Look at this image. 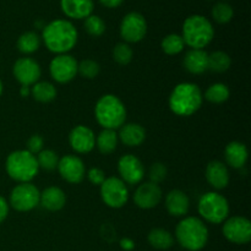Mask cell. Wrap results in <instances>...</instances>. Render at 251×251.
Returning a JSON list of instances; mask_svg holds the SVG:
<instances>
[{
    "instance_id": "277c9868",
    "label": "cell",
    "mask_w": 251,
    "mask_h": 251,
    "mask_svg": "<svg viewBox=\"0 0 251 251\" xmlns=\"http://www.w3.org/2000/svg\"><path fill=\"white\" fill-rule=\"evenodd\" d=\"M95 115L98 124L103 129L117 130L124 125L126 119V108L119 97L114 95H104L96 103Z\"/></svg>"
},
{
    "instance_id": "ee69618b",
    "label": "cell",
    "mask_w": 251,
    "mask_h": 251,
    "mask_svg": "<svg viewBox=\"0 0 251 251\" xmlns=\"http://www.w3.org/2000/svg\"><path fill=\"white\" fill-rule=\"evenodd\" d=\"M1 93H2V82L1 80H0V96H1Z\"/></svg>"
},
{
    "instance_id": "5b68a950",
    "label": "cell",
    "mask_w": 251,
    "mask_h": 251,
    "mask_svg": "<svg viewBox=\"0 0 251 251\" xmlns=\"http://www.w3.org/2000/svg\"><path fill=\"white\" fill-rule=\"evenodd\" d=\"M215 36L212 24L206 17L193 15L184 21L183 39L193 49H202L211 43Z\"/></svg>"
},
{
    "instance_id": "6da1fadb",
    "label": "cell",
    "mask_w": 251,
    "mask_h": 251,
    "mask_svg": "<svg viewBox=\"0 0 251 251\" xmlns=\"http://www.w3.org/2000/svg\"><path fill=\"white\" fill-rule=\"evenodd\" d=\"M42 38L50 51L66 54L77 43V31L70 21L54 20L43 28Z\"/></svg>"
},
{
    "instance_id": "d590c367",
    "label": "cell",
    "mask_w": 251,
    "mask_h": 251,
    "mask_svg": "<svg viewBox=\"0 0 251 251\" xmlns=\"http://www.w3.org/2000/svg\"><path fill=\"white\" fill-rule=\"evenodd\" d=\"M132 49L126 43H118L113 49V58L120 65H127L132 60Z\"/></svg>"
},
{
    "instance_id": "7a4b0ae2",
    "label": "cell",
    "mask_w": 251,
    "mask_h": 251,
    "mask_svg": "<svg viewBox=\"0 0 251 251\" xmlns=\"http://www.w3.org/2000/svg\"><path fill=\"white\" fill-rule=\"evenodd\" d=\"M202 105V92L195 83H179L169 96V108L179 117H190Z\"/></svg>"
},
{
    "instance_id": "8d00e7d4",
    "label": "cell",
    "mask_w": 251,
    "mask_h": 251,
    "mask_svg": "<svg viewBox=\"0 0 251 251\" xmlns=\"http://www.w3.org/2000/svg\"><path fill=\"white\" fill-rule=\"evenodd\" d=\"M167 174H168V171H167V167L164 166L163 163H153L151 167H150L149 171V178L151 183L159 184L167 178Z\"/></svg>"
},
{
    "instance_id": "ffe728a7",
    "label": "cell",
    "mask_w": 251,
    "mask_h": 251,
    "mask_svg": "<svg viewBox=\"0 0 251 251\" xmlns=\"http://www.w3.org/2000/svg\"><path fill=\"white\" fill-rule=\"evenodd\" d=\"M60 6L66 16L76 20L86 19L93 11L92 0H61Z\"/></svg>"
},
{
    "instance_id": "4fadbf2b",
    "label": "cell",
    "mask_w": 251,
    "mask_h": 251,
    "mask_svg": "<svg viewBox=\"0 0 251 251\" xmlns=\"http://www.w3.org/2000/svg\"><path fill=\"white\" fill-rule=\"evenodd\" d=\"M118 172L120 174V179L129 185H136L141 183L145 176L144 164L134 154H125L119 159Z\"/></svg>"
},
{
    "instance_id": "8fae6325",
    "label": "cell",
    "mask_w": 251,
    "mask_h": 251,
    "mask_svg": "<svg viewBox=\"0 0 251 251\" xmlns=\"http://www.w3.org/2000/svg\"><path fill=\"white\" fill-rule=\"evenodd\" d=\"M147 24L145 17L139 12H129L120 24V36L129 43H137L146 36Z\"/></svg>"
},
{
    "instance_id": "4dcf8cb0",
    "label": "cell",
    "mask_w": 251,
    "mask_h": 251,
    "mask_svg": "<svg viewBox=\"0 0 251 251\" xmlns=\"http://www.w3.org/2000/svg\"><path fill=\"white\" fill-rule=\"evenodd\" d=\"M161 46L166 54H168V55H176L180 51H183L185 43H184L183 37L179 36V34L172 33L164 37Z\"/></svg>"
},
{
    "instance_id": "f546056e",
    "label": "cell",
    "mask_w": 251,
    "mask_h": 251,
    "mask_svg": "<svg viewBox=\"0 0 251 251\" xmlns=\"http://www.w3.org/2000/svg\"><path fill=\"white\" fill-rule=\"evenodd\" d=\"M230 91L228 88L227 85L225 83H213L210 87L206 90L205 92V98L211 103H215V104H221V103L226 102V100L229 98Z\"/></svg>"
},
{
    "instance_id": "f1b7e54d",
    "label": "cell",
    "mask_w": 251,
    "mask_h": 251,
    "mask_svg": "<svg viewBox=\"0 0 251 251\" xmlns=\"http://www.w3.org/2000/svg\"><path fill=\"white\" fill-rule=\"evenodd\" d=\"M232 59L225 51H213L212 54H208V70H212L213 73H225L230 68Z\"/></svg>"
},
{
    "instance_id": "ab89813d",
    "label": "cell",
    "mask_w": 251,
    "mask_h": 251,
    "mask_svg": "<svg viewBox=\"0 0 251 251\" xmlns=\"http://www.w3.org/2000/svg\"><path fill=\"white\" fill-rule=\"evenodd\" d=\"M7 213H9V205H7L6 200L0 196V225L6 220Z\"/></svg>"
},
{
    "instance_id": "5bb4252c",
    "label": "cell",
    "mask_w": 251,
    "mask_h": 251,
    "mask_svg": "<svg viewBox=\"0 0 251 251\" xmlns=\"http://www.w3.org/2000/svg\"><path fill=\"white\" fill-rule=\"evenodd\" d=\"M56 169L59 171L61 178L70 184L81 183L86 174V168L82 159L75 154H66L63 158L59 159Z\"/></svg>"
},
{
    "instance_id": "ba28073f",
    "label": "cell",
    "mask_w": 251,
    "mask_h": 251,
    "mask_svg": "<svg viewBox=\"0 0 251 251\" xmlns=\"http://www.w3.org/2000/svg\"><path fill=\"white\" fill-rule=\"evenodd\" d=\"M100 198L110 208H122L129 200V190L124 181L117 176L105 178L100 185Z\"/></svg>"
},
{
    "instance_id": "f35d334b",
    "label": "cell",
    "mask_w": 251,
    "mask_h": 251,
    "mask_svg": "<svg viewBox=\"0 0 251 251\" xmlns=\"http://www.w3.org/2000/svg\"><path fill=\"white\" fill-rule=\"evenodd\" d=\"M87 178L93 185H102L103 181L105 180V174L102 169L100 168H91L87 173Z\"/></svg>"
},
{
    "instance_id": "9c48e42d",
    "label": "cell",
    "mask_w": 251,
    "mask_h": 251,
    "mask_svg": "<svg viewBox=\"0 0 251 251\" xmlns=\"http://www.w3.org/2000/svg\"><path fill=\"white\" fill-rule=\"evenodd\" d=\"M38 189L31 183H20L10 194V205L19 212H28L39 205Z\"/></svg>"
},
{
    "instance_id": "603a6c76",
    "label": "cell",
    "mask_w": 251,
    "mask_h": 251,
    "mask_svg": "<svg viewBox=\"0 0 251 251\" xmlns=\"http://www.w3.org/2000/svg\"><path fill=\"white\" fill-rule=\"evenodd\" d=\"M248 156H249V152H248L247 146H245L243 142L233 141L229 142V144L226 146V162H227L228 166H230L232 168H243V167L245 166V163H247Z\"/></svg>"
},
{
    "instance_id": "484cf974",
    "label": "cell",
    "mask_w": 251,
    "mask_h": 251,
    "mask_svg": "<svg viewBox=\"0 0 251 251\" xmlns=\"http://www.w3.org/2000/svg\"><path fill=\"white\" fill-rule=\"evenodd\" d=\"M118 134L115 130L103 129L96 139V145L100 153L110 154L115 151L118 146Z\"/></svg>"
},
{
    "instance_id": "7c38bea8",
    "label": "cell",
    "mask_w": 251,
    "mask_h": 251,
    "mask_svg": "<svg viewBox=\"0 0 251 251\" xmlns=\"http://www.w3.org/2000/svg\"><path fill=\"white\" fill-rule=\"evenodd\" d=\"M77 64L74 56L69 54H59L50 61L49 65L51 77L59 83L70 82L77 74Z\"/></svg>"
},
{
    "instance_id": "4316f807",
    "label": "cell",
    "mask_w": 251,
    "mask_h": 251,
    "mask_svg": "<svg viewBox=\"0 0 251 251\" xmlns=\"http://www.w3.org/2000/svg\"><path fill=\"white\" fill-rule=\"evenodd\" d=\"M31 95L36 100L41 103H49L56 97V88L54 87L53 83L42 81V82H36L31 87Z\"/></svg>"
},
{
    "instance_id": "ac0fdd59",
    "label": "cell",
    "mask_w": 251,
    "mask_h": 251,
    "mask_svg": "<svg viewBox=\"0 0 251 251\" xmlns=\"http://www.w3.org/2000/svg\"><path fill=\"white\" fill-rule=\"evenodd\" d=\"M206 179L212 188L217 190L227 188L229 184V172L227 166L220 161H212L206 167Z\"/></svg>"
},
{
    "instance_id": "7bdbcfd3",
    "label": "cell",
    "mask_w": 251,
    "mask_h": 251,
    "mask_svg": "<svg viewBox=\"0 0 251 251\" xmlns=\"http://www.w3.org/2000/svg\"><path fill=\"white\" fill-rule=\"evenodd\" d=\"M29 93H31V88L26 87V86H22V87H21V96H22V97H26V96H28Z\"/></svg>"
},
{
    "instance_id": "9a60e30c",
    "label": "cell",
    "mask_w": 251,
    "mask_h": 251,
    "mask_svg": "<svg viewBox=\"0 0 251 251\" xmlns=\"http://www.w3.org/2000/svg\"><path fill=\"white\" fill-rule=\"evenodd\" d=\"M12 73H14L15 78L22 86L29 87L38 82L42 71L39 64L32 58H20L14 64Z\"/></svg>"
},
{
    "instance_id": "7402d4cb",
    "label": "cell",
    "mask_w": 251,
    "mask_h": 251,
    "mask_svg": "<svg viewBox=\"0 0 251 251\" xmlns=\"http://www.w3.org/2000/svg\"><path fill=\"white\" fill-rule=\"evenodd\" d=\"M184 68L194 75L208 70V54L203 49H191L184 56Z\"/></svg>"
},
{
    "instance_id": "60d3db41",
    "label": "cell",
    "mask_w": 251,
    "mask_h": 251,
    "mask_svg": "<svg viewBox=\"0 0 251 251\" xmlns=\"http://www.w3.org/2000/svg\"><path fill=\"white\" fill-rule=\"evenodd\" d=\"M100 4L104 5V6L110 7V9H114V7H118L122 5L123 0H100Z\"/></svg>"
},
{
    "instance_id": "44dd1931",
    "label": "cell",
    "mask_w": 251,
    "mask_h": 251,
    "mask_svg": "<svg viewBox=\"0 0 251 251\" xmlns=\"http://www.w3.org/2000/svg\"><path fill=\"white\" fill-rule=\"evenodd\" d=\"M39 203L43 206V208L56 212L60 211L66 203V195L60 188L56 186H49L46 190H43L39 196Z\"/></svg>"
},
{
    "instance_id": "83f0119b",
    "label": "cell",
    "mask_w": 251,
    "mask_h": 251,
    "mask_svg": "<svg viewBox=\"0 0 251 251\" xmlns=\"http://www.w3.org/2000/svg\"><path fill=\"white\" fill-rule=\"evenodd\" d=\"M41 38L36 32H25L17 39V48L24 54H32L38 50Z\"/></svg>"
},
{
    "instance_id": "2e32d148",
    "label": "cell",
    "mask_w": 251,
    "mask_h": 251,
    "mask_svg": "<svg viewBox=\"0 0 251 251\" xmlns=\"http://www.w3.org/2000/svg\"><path fill=\"white\" fill-rule=\"evenodd\" d=\"M162 200V190L158 184L149 181L144 183L136 189L134 194V202L142 210L154 208Z\"/></svg>"
},
{
    "instance_id": "836d02e7",
    "label": "cell",
    "mask_w": 251,
    "mask_h": 251,
    "mask_svg": "<svg viewBox=\"0 0 251 251\" xmlns=\"http://www.w3.org/2000/svg\"><path fill=\"white\" fill-rule=\"evenodd\" d=\"M100 64L95 60H91V59H85V60L80 61L77 64V73L82 77L88 78V80H92V78L97 77L98 74H100Z\"/></svg>"
},
{
    "instance_id": "d4e9b609",
    "label": "cell",
    "mask_w": 251,
    "mask_h": 251,
    "mask_svg": "<svg viewBox=\"0 0 251 251\" xmlns=\"http://www.w3.org/2000/svg\"><path fill=\"white\" fill-rule=\"evenodd\" d=\"M150 245L157 250H168L173 247L174 238L171 232L163 229V228H154L149 233L147 237Z\"/></svg>"
},
{
    "instance_id": "52a82bcc",
    "label": "cell",
    "mask_w": 251,
    "mask_h": 251,
    "mask_svg": "<svg viewBox=\"0 0 251 251\" xmlns=\"http://www.w3.org/2000/svg\"><path fill=\"white\" fill-rule=\"evenodd\" d=\"M198 208L201 217L212 225L225 222L229 215V203L227 199L215 191L203 194L199 201Z\"/></svg>"
},
{
    "instance_id": "1f68e13d",
    "label": "cell",
    "mask_w": 251,
    "mask_h": 251,
    "mask_svg": "<svg viewBox=\"0 0 251 251\" xmlns=\"http://www.w3.org/2000/svg\"><path fill=\"white\" fill-rule=\"evenodd\" d=\"M37 163H38L39 168L44 169V171L51 172L54 169L58 168L59 157L51 150H42L36 156Z\"/></svg>"
},
{
    "instance_id": "74e56055",
    "label": "cell",
    "mask_w": 251,
    "mask_h": 251,
    "mask_svg": "<svg viewBox=\"0 0 251 251\" xmlns=\"http://www.w3.org/2000/svg\"><path fill=\"white\" fill-rule=\"evenodd\" d=\"M44 140L41 135H32L27 141V151L32 154H38L43 150Z\"/></svg>"
},
{
    "instance_id": "d6a6232c",
    "label": "cell",
    "mask_w": 251,
    "mask_h": 251,
    "mask_svg": "<svg viewBox=\"0 0 251 251\" xmlns=\"http://www.w3.org/2000/svg\"><path fill=\"white\" fill-rule=\"evenodd\" d=\"M233 7L227 2H218L212 9V16L218 24H228L233 19Z\"/></svg>"
},
{
    "instance_id": "e0dca14e",
    "label": "cell",
    "mask_w": 251,
    "mask_h": 251,
    "mask_svg": "<svg viewBox=\"0 0 251 251\" xmlns=\"http://www.w3.org/2000/svg\"><path fill=\"white\" fill-rule=\"evenodd\" d=\"M71 149L77 153H88L95 149L96 137L92 130L85 125H77L69 135Z\"/></svg>"
},
{
    "instance_id": "b9f144b4",
    "label": "cell",
    "mask_w": 251,
    "mask_h": 251,
    "mask_svg": "<svg viewBox=\"0 0 251 251\" xmlns=\"http://www.w3.org/2000/svg\"><path fill=\"white\" fill-rule=\"evenodd\" d=\"M120 244H122L123 249H125V250H131L132 248L135 247L134 242H132V240H130V239H123Z\"/></svg>"
},
{
    "instance_id": "d6986e66",
    "label": "cell",
    "mask_w": 251,
    "mask_h": 251,
    "mask_svg": "<svg viewBox=\"0 0 251 251\" xmlns=\"http://www.w3.org/2000/svg\"><path fill=\"white\" fill-rule=\"evenodd\" d=\"M166 208L171 216L183 217L189 212L190 200L184 191L172 190L166 196Z\"/></svg>"
},
{
    "instance_id": "8992f818",
    "label": "cell",
    "mask_w": 251,
    "mask_h": 251,
    "mask_svg": "<svg viewBox=\"0 0 251 251\" xmlns=\"http://www.w3.org/2000/svg\"><path fill=\"white\" fill-rule=\"evenodd\" d=\"M5 168L10 178L19 183H29L39 171L36 156L27 150L11 152L6 158Z\"/></svg>"
},
{
    "instance_id": "e575fe53",
    "label": "cell",
    "mask_w": 251,
    "mask_h": 251,
    "mask_svg": "<svg viewBox=\"0 0 251 251\" xmlns=\"http://www.w3.org/2000/svg\"><path fill=\"white\" fill-rule=\"evenodd\" d=\"M85 28L87 33L92 37H100L104 33L105 24L100 16L96 15H90L85 20Z\"/></svg>"
},
{
    "instance_id": "30bf717a",
    "label": "cell",
    "mask_w": 251,
    "mask_h": 251,
    "mask_svg": "<svg viewBox=\"0 0 251 251\" xmlns=\"http://www.w3.org/2000/svg\"><path fill=\"white\" fill-rule=\"evenodd\" d=\"M222 230L226 239L233 244H248L251 239V223L242 216H233L226 220Z\"/></svg>"
},
{
    "instance_id": "cb8c5ba5",
    "label": "cell",
    "mask_w": 251,
    "mask_h": 251,
    "mask_svg": "<svg viewBox=\"0 0 251 251\" xmlns=\"http://www.w3.org/2000/svg\"><path fill=\"white\" fill-rule=\"evenodd\" d=\"M118 139L120 141L129 147H136L140 146L142 142L146 139V131H145L144 126L136 123H129V124H124L120 127L119 135Z\"/></svg>"
},
{
    "instance_id": "3957f363",
    "label": "cell",
    "mask_w": 251,
    "mask_h": 251,
    "mask_svg": "<svg viewBox=\"0 0 251 251\" xmlns=\"http://www.w3.org/2000/svg\"><path fill=\"white\" fill-rule=\"evenodd\" d=\"M176 238L185 250L200 251L208 242V229L200 218L186 217L176 226Z\"/></svg>"
}]
</instances>
